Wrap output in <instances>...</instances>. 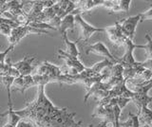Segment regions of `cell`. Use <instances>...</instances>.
<instances>
[{"label":"cell","mask_w":152,"mask_h":127,"mask_svg":"<svg viewBox=\"0 0 152 127\" xmlns=\"http://www.w3.org/2000/svg\"><path fill=\"white\" fill-rule=\"evenodd\" d=\"M128 118H130V119H131L132 127H141V122H140V120H139V117H138V115L129 113V114H128Z\"/></svg>","instance_id":"obj_25"},{"label":"cell","mask_w":152,"mask_h":127,"mask_svg":"<svg viewBox=\"0 0 152 127\" xmlns=\"http://www.w3.org/2000/svg\"><path fill=\"white\" fill-rule=\"evenodd\" d=\"M16 127H35V125L33 124L31 121H30V120L22 119V120L19 122L18 125Z\"/></svg>","instance_id":"obj_27"},{"label":"cell","mask_w":152,"mask_h":127,"mask_svg":"<svg viewBox=\"0 0 152 127\" xmlns=\"http://www.w3.org/2000/svg\"><path fill=\"white\" fill-rule=\"evenodd\" d=\"M37 88V97L35 100L28 105L24 109L15 111L16 114L23 120H30L34 125L59 109V107L55 106L46 96L45 86H40Z\"/></svg>","instance_id":"obj_1"},{"label":"cell","mask_w":152,"mask_h":127,"mask_svg":"<svg viewBox=\"0 0 152 127\" xmlns=\"http://www.w3.org/2000/svg\"><path fill=\"white\" fill-rule=\"evenodd\" d=\"M92 118H99V119H102V120L115 122L114 121V114H113L112 106H110L109 105H98L92 114Z\"/></svg>","instance_id":"obj_13"},{"label":"cell","mask_w":152,"mask_h":127,"mask_svg":"<svg viewBox=\"0 0 152 127\" xmlns=\"http://www.w3.org/2000/svg\"><path fill=\"white\" fill-rule=\"evenodd\" d=\"M109 76L113 78H119L122 79L123 74H124V67L121 64H114L110 67V71H109Z\"/></svg>","instance_id":"obj_20"},{"label":"cell","mask_w":152,"mask_h":127,"mask_svg":"<svg viewBox=\"0 0 152 127\" xmlns=\"http://www.w3.org/2000/svg\"><path fill=\"white\" fill-rule=\"evenodd\" d=\"M141 18H142V22H144L145 20H152V4L148 10L141 13Z\"/></svg>","instance_id":"obj_24"},{"label":"cell","mask_w":152,"mask_h":127,"mask_svg":"<svg viewBox=\"0 0 152 127\" xmlns=\"http://www.w3.org/2000/svg\"><path fill=\"white\" fill-rule=\"evenodd\" d=\"M141 127H151L150 125H141Z\"/></svg>","instance_id":"obj_32"},{"label":"cell","mask_w":152,"mask_h":127,"mask_svg":"<svg viewBox=\"0 0 152 127\" xmlns=\"http://www.w3.org/2000/svg\"><path fill=\"white\" fill-rule=\"evenodd\" d=\"M150 126L152 127V121H151V123H150Z\"/></svg>","instance_id":"obj_34"},{"label":"cell","mask_w":152,"mask_h":127,"mask_svg":"<svg viewBox=\"0 0 152 127\" xmlns=\"http://www.w3.org/2000/svg\"><path fill=\"white\" fill-rule=\"evenodd\" d=\"M139 120L141 125H150L152 121V110H150L148 106H145L139 110Z\"/></svg>","instance_id":"obj_18"},{"label":"cell","mask_w":152,"mask_h":127,"mask_svg":"<svg viewBox=\"0 0 152 127\" xmlns=\"http://www.w3.org/2000/svg\"><path fill=\"white\" fill-rule=\"evenodd\" d=\"M119 127H132V121L130 118H128L127 120L126 121H120Z\"/></svg>","instance_id":"obj_29"},{"label":"cell","mask_w":152,"mask_h":127,"mask_svg":"<svg viewBox=\"0 0 152 127\" xmlns=\"http://www.w3.org/2000/svg\"><path fill=\"white\" fill-rule=\"evenodd\" d=\"M3 24H7V25H10L11 27H12L13 29L14 28H17L19 27V25L17 24L16 22H14L11 19H8V18H3L0 16V25H3Z\"/></svg>","instance_id":"obj_26"},{"label":"cell","mask_w":152,"mask_h":127,"mask_svg":"<svg viewBox=\"0 0 152 127\" xmlns=\"http://www.w3.org/2000/svg\"><path fill=\"white\" fill-rule=\"evenodd\" d=\"M75 112H69L66 107L59 108L55 113L45 118L35 127H81L82 121H75Z\"/></svg>","instance_id":"obj_2"},{"label":"cell","mask_w":152,"mask_h":127,"mask_svg":"<svg viewBox=\"0 0 152 127\" xmlns=\"http://www.w3.org/2000/svg\"><path fill=\"white\" fill-rule=\"evenodd\" d=\"M86 53L87 54L94 53L100 56H103V57H104V59H108L109 61H111L113 64L119 63V58L114 57L110 51L108 50V49L107 48V46L104 45L103 42H97V43H95L93 45L88 46Z\"/></svg>","instance_id":"obj_8"},{"label":"cell","mask_w":152,"mask_h":127,"mask_svg":"<svg viewBox=\"0 0 152 127\" xmlns=\"http://www.w3.org/2000/svg\"><path fill=\"white\" fill-rule=\"evenodd\" d=\"M13 49H14V46L13 45H10L4 51H0V64L6 63V57H7V55L9 54L10 51H12Z\"/></svg>","instance_id":"obj_23"},{"label":"cell","mask_w":152,"mask_h":127,"mask_svg":"<svg viewBox=\"0 0 152 127\" xmlns=\"http://www.w3.org/2000/svg\"><path fill=\"white\" fill-rule=\"evenodd\" d=\"M75 23L78 27H80L81 31H82L81 37L78 39V41L84 40L85 42H88L90 39V37L96 33V32H104V28H97L88 24L83 18L82 15H75Z\"/></svg>","instance_id":"obj_4"},{"label":"cell","mask_w":152,"mask_h":127,"mask_svg":"<svg viewBox=\"0 0 152 127\" xmlns=\"http://www.w3.org/2000/svg\"><path fill=\"white\" fill-rule=\"evenodd\" d=\"M3 127H13V126H12L11 124H9V123H8V122H7V123H6V124H5V125H4Z\"/></svg>","instance_id":"obj_31"},{"label":"cell","mask_w":152,"mask_h":127,"mask_svg":"<svg viewBox=\"0 0 152 127\" xmlns=\"http://www.w3.org/2000/svg\"><path fill=\"white\" fill-rule=\"evenodd\" d=\"M63 73L64 72L62 71L61 67L45 61L38 65L35 74L42 75V76H49L51 78L52 83H59L60 77Z\"/></svg>","instance_id":"obj_7"},{"label":"cell","mask_w":152,"mask_h":127,"mask_svg":"<svg viewBox=\"0 0 152 127\" xmlns=\"http://www.w3.org/2000/svg\"><path fill=\"white\" fill-rule=\"evenodd\" d=\"M118 22L121 26V30L124 36L127 39L133 40L135 36L137 26L140 22H142L141 13L134 16H129L127 18H125V19H122Z\"/></svg>","instance_id":"obj_5"},{"label":"cell","mask_w":152,"mask_h":127,"mask_svg":"<svg viewBox=\"0 0 152 127\" xmlns=\"http://www.w3.org/2000/svg\"><path fill=\"white\" fill-rule=\"evenodd\" d=\"M35 86L34 81H33L32 75H27V76H20L16 79H14L12 87H14L16 91L24 94L27 89L30 87Z\"/></svg>","instance_id":"obj_11"},{"label":"cell","mask_w":152,"mask_h":127,"mask_svg":"<svg viewBox=\"0 0 152 127\" xmlns=\"http://www.w3.org/2000/svg\"><path fill=\"white\" fill-rule=\"evenodd\" d=\"M119 7H120L121 12H128L130 9V5L132 1L131 0H119Z\"/></svg>","instance_id":"obj_21"},{"label":"cell","mask_w":152,"mask_h":127,"mask_svg":"<svg viewBox=\"0 0 152 127\" xmlns=\"http://www.w3.org/2000/svg\"><path fill=\"white\" fill-rule=\"evenodd\" d=\"M103 1L104 0H83V1H77V9L72 12V15H82L85 12L91 11L93 8L102 6Z\"/></svg>","instance_id":"obj_12"},{"label":"cell","mask_w":152,"mask_h":127,"mask_svg":"<svg viewBox=\"0 0 152 127\" xmlns=\"http://www.w3.org/2000/svg\"><path fill=\"white\" fill-rule=\"evenodd\" d=\"M1 117H7V120H8V123L11 124L13 127H16L18 125V123L22 120V118L16 114L15 110H13V107L12 105H10L8 106V110L6 112L2 113Z\"/></svg>","instance_id":"obj_16"},{"label":"cell","mask_w":152,"mask_h":127,"mask_svg":"<svg viewBox=\"0 0 152 127\" xmlns=\"http://www.w3.org/2000/svg\"><path fill=\"white\" fill-rule=\"evenodd\" d=\"M131 102L137 106L138 109L145 106H148L149 103L152 102V96H149L148 94H140L135 93V96L131 99Z\"/></svg>","instance_id":"obj_15"},{"label":"cell","mask_w":152,"mask_h":127,"mask_svg":"<svg viewBox=\"0 0 152 127\" xmlns=\"http://www.w3.org/2000/svg\"><path fill=\"white\" fill-rule=\"evenodd\" d=\"M62 39L65 42L66 44V50H65L66 53H69V55H72L74 57H78L80 55V52L77 49V43H78V40L75 41V42H72L69 39L68 37V32H66V33H63L62 34Z\"/></svg>","instance_id":"obj_17"},{"label":"cell","mask_w":152,"mask_h":127,"mask_svg":"<svg viewBox=\"0 0 152 127\" xmlns=\"http://www.w3.org/2000/svg\"><path fill=\"white\" fill-rule=\"evenodd\" d=\"M36 60V56H31V55H25L21 61L17 63L12 64V65L15 67L21 76H27V75H31L32 70L34 69V65L33 62Z\"/></svg>","instance_id":"obj_9"},{"label":"cell","mask_w":152,"mask_h":127,"mask_svg":"<svg viewBox=\"0 0 152 127\" xmlns=\"http://www.w3.org/2000/svg\"><path fill=\"white\" fill-rule=\"evenodd\" d=\"M88 127H94V126H93V124H89V125H88Z\"/></svg>","instance_id":"obj_33"},{"label":"cell","mask_w":152,"mask_h":127,"mask_svg":"<svg viewBox=\"0 0 152 127\" xmlns=\"http://www.w3.org/2000/svg\"><path fill=\"white\" fill-rule=\"evenodd\" d=\"M146 43L145 45H141L140 49H145L146 52V59H152V38L149 34V32H147L145 35Z\"/></svg>","instance_id":"obj_19"},{"label":"cell","mask_w":152,"mask_h":127,"mask_svg":"<svg viewBox=\"0 0 152 127\" xmlns=\"http://www.w3.org/2000/svg\"><path fill=\"white\" fill-rule=\"evenodd\" d=\"M142 67L146 69H149L152 71V59H146L144 62H142Z\"/></svg>","instance_id":"obj_28"},{"label":"cell","mask_w":152,"mask_h":127,"mask_svg":"<svg viewBox=\"0 0 152 127\" xmlns=\"http://www.w3.org/2000/svg\"><path fill=\"white\" fill-rule=\"evenodd\" d=\"M140 46L141 45H136L133 40L127 38L126 39L125 44H124V48L126 49L125 54L123 55L122 58H119V64H121L124 68L132 67L138 63L133 56V52L136 49H140Z\"/></svg>","instance_id":"obj_6"},{"label":"cell","mask_w":152,"mask_h":127,"mask_svg":"<svg viewBox=\"0 0 152 127\" xmlns=\"http://www.w3.org/2000/svg\"><path fill=\"white\" fill-rule=\"evenodd\" d=\"M58 57L65 61L69 68H74L77 70L79 73L83 72L84 70H86V68H87L82 64V62L79 60L78 57H74L72 55H69V53H66L65 50L58 49Z\"/></svg>","instance_id":"obj_10"},{"label":"cell","mask_w":152,"mask_h":127,"mask_svg":"<svg viewBox=\"0 0 152 127\" xmlns=\"http://www.w3.org/2000/svg\"><path fill=\"white\" fill-rule=\"evenodd\" d=\"M31 33H36V34H50V31L43 30H37L31 26H19L17 28H14L12 30V33L8 37L11 45L15 46L20 42L24 37Z\"/></svg>","instance_id":"obj_3"},{"label":"cell","mask_w":152,"mask_h":127,"mask_svg":"<svg viewBox=\"0 0 152 127\" xmlns=\"http://www.w3.org/2000/svg\"><path fill=\"white\" fill-rule=\"evenodd\" d=\"M75 26H76V23H75V15H73L72 13H70V15H66V17H64L63 19H62L58 30H59V32H60L61 35H62L63 33H66V32H68V30L73 31L74 29H75Z\"/></svg>","instance_id":"obj_14"},{"label":"cell","mask_w":152,"mask_h":127,"mask_svg":"<svg viewBox=\"0 0 152 127\" xmlns=\"http://www.w3.org/2000/svg\"><path fill=\"white\" fill-rule=\"evenodd\" d=\"M6 2H7L6 0H0V9H1L5 5V3H6Z\"/></svg>","instance_id":"obj_30"},{"label":"cell","mask_w":152,"mask_h":127,"mask_svg":"<svg viewBox=\"0 0 152 127\" xmlns=\"http://www.w3.org/2000/svg\"><path fill=\"white\" fill-rule=\"evenodd\" d=\"M115 102H116V105L119 106L121 110H123L125 108L128 102H131V99H128V98H125V97H117L115 98Z\"/></svg>","instance_id":"obj_22"}]
</instances>
